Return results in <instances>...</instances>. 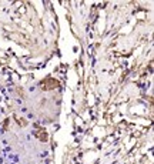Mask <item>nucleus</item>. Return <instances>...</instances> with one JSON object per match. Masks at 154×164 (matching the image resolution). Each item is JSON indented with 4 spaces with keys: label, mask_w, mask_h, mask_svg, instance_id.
Listing matches in <instances>:
<instances>
[{
    "label": "nucleus",
    "mask_w": 154,
    "mask_h": 164,
    "mask_svg": "<svg viewBox=\"0 0 154 164\" xmlns=\"http://www.w3.org/2000/svg\"><path fill=\"white\" fill-rule=\"evenodd\" d=\"M59 84H60V83L57 82L56 79L49 77V79H46V80L41 82V89H43V90H53V89H57Z\"/></svg>",
    "instance_id": "1"
},
{
    "label": "nucleus",
    "mask_w": 154,
    "mask_h": 164,
    "mask_svg": "<svg viewBox=\"0 0 154 164\" xmlns=\"http://www.w3.org/2000/svg\"><path fill=\"white\" fill-rule=\"evenodd\" d=\"M17 123L20 124V126H23V127H24V126H27V121H26L24 119H17Z\"/></svg>",
    "instance_id": "2"
}]
</instances>
